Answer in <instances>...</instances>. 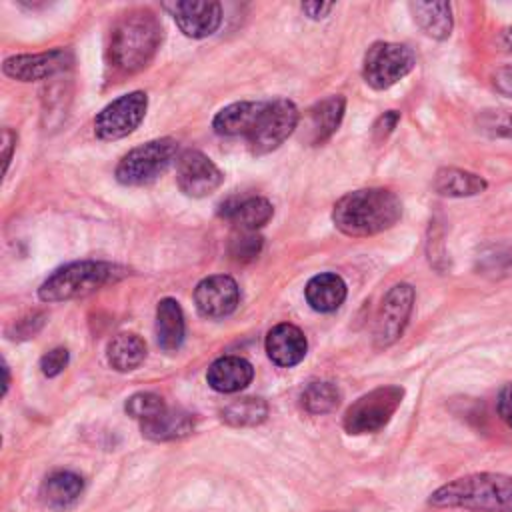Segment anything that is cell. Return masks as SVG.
Masks as SVG:
<instances>
[{
	"label": "cell",
	"instance_id": "30bf717a",
	"mask_svg": "<svg viewBox=\"0 0 512 512\" xmlns=\"http://www.w3.org/2000/svg\"><path fill=\"white\" fill-rule=\"evenodd\" d=\"M414 306V288L406 282L396 284L384 296L374 324V346L378 350L392 346L404 332Z\"/></svg>",
	"mask_w": 512,
	"mask_h": 512
},
{
	"label": "cell",
	"instance_id": "277c9868",
	"mask_svg": "<svg viewBox=\"0 0 512 512\" xmlns=\"http://www.w3.org/2000/svg\"><path fill=\"white\" fill-rule=\"evenodd\" d=\"M126 274V268L110 262L82 260L70 262L54 270L38 288V298L42 302H62L72 298H82L98 288L116 282Z\"/></svg>",
	"mask_w": 512,
	"mask_h": 512
},
{
	"label": "cell",
	"instance_id": "52a82bcc",
	"mask_svg": "<svg viewBox=\"0 0 512 512\" xmlns=\"http://www.w3.org/2000/svg\"><path fill=\"white\" fill-rule=\"evenodd\" d=\"M298 122L300 112L292 100H264V108L258 114L252 132L246 136L250 152L262 156L276 150L296 130Z\"/></svg>",
	"mask_w": 512,
	"mask_h": 512
},
{
	"label": "cell",
	"instance_id": "5b68a950",
	"mask_svg": "<svg viewBox=\"0 0 512 512\" xmlns=\"http://www.w3.org/2000/svg\"><path fill=\"white\" fill-rule=\"evenodd\" d=\"M178 152L172 138H156L132 148L116 166V180L124 186H144L168 170Z\"/></svg>",
	"mask_w": 512,
	"mask_h": 512
},
{
	"label": "cell",
	"instance_id": "2e32d148",
	"mask_svg": "<svg viewBox=\"0 0 512 512\" xmlns=\"http://www.w3.org/2000/svg\"><path fill=\"white\" fill-rule=\"evenodd\" d=\"M266 354L268 358L282 366V368H292L298 362L304 360L306 350H308V342L304 332L288 322L276 324L268 336H266Z\"/></svg>",
	"mask_w": 512,
	"mask_h": 512
},
{
	"label": "cell",
	"instance_id": "74e56055",
	"mask_svg": "<svg viewBox=\"0 0 512 512\" xmlns=\"http://www.w3.org/2000/svg\"><path fill=\"white\" fill-rule=\"evenodd\" d=\"M300 8H302L304 14L318 20V18H324L334 8V4H330V2H304Z\"/></svg>",
	"mask_w": 512,
	"mask_h": 512
},
{
	"label": "cell",
	"instance_id": "7c38bea8",
	"mask_svg": "<svg viewBox=\"0 0 512 512\" xmlns=\"http://www.w3.org/2000/svg\"><path fill=\"white\" fill-rule=\"evenodd\" d=\"M72 64L70 50L56 48L48 52L38 54H18L8 56L2 64V70L6 76L20 80V82H34V80H46L52 78Z\"/></svg>",
	"mask_w": 512,
	"mask_h": 512
},
{
	"label": "cell",
	"instance_id": "8992f818",
	"mask_svg": "<svg viewBox=\"0 0 512 512\" xmlns=\"http://www.w3.org/2000/svg\"><path fill=\"white\" fill-rule=\"evenodd\" d=\"M404 398V388L396 384L380 386L360 396L344 414V430L348 434H372L384 428Z\"/></svg>",
	"mask_w": 512,
	"mask_h": 512
},
{
	"label": "cell",
	"instance_id": "4316f807",
	"mask_svg": "<svg viewBox=\"0 0 512 512\" xmlns=\"http://www.w3.org/2000/svg\"><path fill=\"white\" fill-rule=\"evenodd\" d=\"M478 270L490 278L512 276V240L490 242L478 250Z\"/></svg>",
	"mask_w": 512,
	"mask_h": 512
},
{
	"label": "cell",
	"instance_id": "f546056e",
	"mask_svg": "<svg viewBox=\"0 0 512 512\" xmlns=\"http://www.w3.org/2000/svg\"><path fill=\"white\" fill-rule=\"evenodd\" d=\"M166 408L168 406L164 404L162 396H158L154 392H136L124 404V410L128 412V416H132V418H136L140 422L158 416Z\"/></svg>",
	"mask_w": 512,
	"mask_h": 512
},
{
	"label": "cell",
	"instance_id": "f35d334b",
	"mask_svg": "<svg viewBox=\"0 0 512 512\" xmlns=\"http://www.w3.org/2000/svg\"><path fill=\"white\" fill-rule=\"evenodd\" d=\"M498 44H500L506 52H512V26L504 28V30L498 34Z\"/></svg>",
	"mask_w": 512,
	"mask_h": 512
},
{
	"label": "cell",
	"instance_id": "836d02e7",
	"mask_svg": "<svg viewBox=\"0 0 512 512\" xmlns=\"http://www.w3.org/2000/svg\"><path fill=\"white\" fill-rule=\"evenodd\" d=\"M398 120H400V112H396V110H388V112H384L382 116H378V120H376L374 126H372V136H374V140H376V142L384 140V138L396 128Z\"/></svg>",
	"mask_w": 512,
	"mask_h": 512
},
{
	"label": "cell",
	"instance_id": "ac0fdd59",
	"mask_svg": "<svg viewBox=\"0 0 512 512\" xmlns=\"http://www.w3.org/2000/svg\"><path fill=\"white\" fill-rule=\"evenodd\" d=\"M252 376H254V368L246 358L222 356L210 364L206 380L212 390L222 394H232L246 388L252 382Z\"/></svg>",
	"mask_w": 512,
	"mask_h": 512
},
{
	"label": "cell",
	"instance_id": "9a60e30c",
	"mask_svg": "<svg viewBox=\"0 0 512 512\" xmlns=\"http://www.w3.org/2000/svg\"><path fill=\"white\" fill-rule=\"evenodd\" d=\"M344 110H346V100L342 94L328 96L316 102L314 106H310L304 118V128H306L304 138L308 140V144L312 146L324 144L338 130L344 118Z\"/></svg>",
	"mask_w": 512,
	"mask_h": 512
},
{
	"label": "cell",
	"instance_id": "3957f363",
	"mask_svg": "<svg viewBox=\"0 0 512 512\" xmlns=\"http://www.w3.org/2000/svg\"><path fill=\"white\" fill-rule=\"evenodd\" d=\"M162 40V26L150 10H130L120 16L110 34V62L122 74L142 70L156 54Z\"/></svg>",
	"mask_w": 512,
	"mask_h": 512
},
{
	"label": "cell",
	"instance_id": "cb8c5ba5",
	"mask_svg": "<svg viewBox=\"0 0 512 512\" xmlns=\"http://www.w3.org/2000/svg\"><path fill=\"white\" fill-rule=\"evenodd\" d=\"M414 22L434 40H446L452 34L450 2H410Z\"/></svg>",
	"mask_w": 512,
	"mask_h": 512
},
{
	"label": "cell",
	"instance_id": "7402d4cb",
	"mask_svg": "<svg viewBox=\"0 0 512 512\" xmlns=\"http://www.w3.org/2000/svg\"><path fill=\"white\" fill-rule=\"evenodd\" d=\"M432 188L436 194L446 198H468L482 194L488 188V182L482 176L462 168H440L434 174Z\"/></svg>",
	"mask_w": 512,
	"mask_h": 512
},
{
	"label": "cell",
	"instance_id": "ab89813d",
	"mask_svg": "<svg viewBox=\"0 0 512 512\" xmlns=\"http://www.w3.org/2000/svg\"><path fill=\"white\" fill-rule=\"evenodd\" d=\"M2 372H4V384H2V394H6L8 386H10V372H8V364L2 360Z\"/></svg>",
	"mask_w": 512,
	"mask_h": 512
},
{
	"label": "cell",
	"instance_id": "7a4b0ae2",
	"mask_svg": "<svg viewBox=\"0 0 512 512\" xmlns=\"http://www.w3.org/2000/svg\"><path fill=\"white\" fill-rule=\"evenodd\" d=\"M428 504L472 512H512V476L498 472L466 474L436 488Z\"/></svg>",
	"mask_w": 512,
	"mask_h": 512
},
{
	"label": "cell",
	"instance_id": "9c48e42d",
	"mask_svg": "<svg viewBox=\"0 0 512 512\" xmlns=\"http://www.w3.org/2000/svg\"><path fill=\"white\" fill-rule=\"evenodd\" d=\"M146 108H148V96L140 90L128 92L112 100L108 106H104L98 112L94 120L96 136L102 140H118L132 134L144 120Z\"/></svg>",
	"mask_w": 512,
	"mask_h": 512
},
{
	"label": "cell",
	"instance_id": "1f68e13d",
	"mask_svg": "<svg viewBox=\"0 0 512 512\" xmlns=\"http://www.w3.org/2000/svg\"><path fill=\"white\" fill-rule=\"evenodd\" d=\"M262 250V236H258L256 232H246V230H238L228 244V252L234 260L238 262H248L252 258H256Z\"/></svg>",
	"mask_w": 512,
	"mask_h": 512
},
{
	"label": "cell",
	"instance_id": "8fae6325",
	"mask_svg": "<svg viewBox=\"0 0 512 512\" xmlns=\"http://www.w3.org/2000/svg\"><path fill=\"white\" fill-rule=\"evenodd\" d=\"M222 180L224 174L220 172V168L200 150H186L178 156L176 182L186 196H210L216 188H220Z\"/></svg>",
	"mask_w": 512,
	"mask_h": 512
},
{
	"label": "cell",
	"instance_id": "484cf974",
	"mask_svg": "<svg viewBox=\"0 0 512 512\" xmlns=\"http://www.w3.org/2000/svg\"><path fill=\"white\" fill-rule=\"evenodd\" d=\"M82 488H84V482L78 474L68 470H58L42 482L40 496L48 506L64 508V506H70L80 496Z\"/></svg>",
	"mask_w": 512,
	"mask_h": 512
},
{
	"label": "cell",
	"instance_id": "44dd1931",
	"mask_svg": "<svg viewBox=\"0 0 512 512\" xmlns=\"http://www.w3.org/2000/svg\"><path fill=\"white\" fill-rule=\"evenodd\" d=\"M140 430L146 438L156 442L176 440L194 430V416L180 408H166L158 416L140 422Z\"/></svg>",
	"mask_w": 512,
	"mask_h": 512
},
{
	"label": "cell",
	"instance_id": "5bb4252c",
	"mask_svg": "<svg viewBox=\"0 0 512 512\" xmlns=\"http://www.w3.org/2000/svg\"><path fill=\"white\" fill-rule=\"evenodd\" d=\"M240 290L232 276L216 274L198 282L194 290V304L206 318H224L236 310Z\"/></svg>",
	"mask_w": 512,
	"mask_h": 512
},
{
	"label": "cell",
	"instance_id": "d590c367",
	"mask_svg": "<svg viewBox=\"0 0 512 512\" xmlns=\"http://www.w3.org/2000/svg\"><path fill=\"white\" fill-rule=\"evenodd\" d=\"M492 86L496 88V92H500L502 96L512 98V64L500 66L492 72Z\"/></svg>",
	"mask_w": 512,
	"mask_h": 512
},
{
	"label": "cell",
	"instance_id": "d4e9b609",
	"mask_svg": "<svg viewBox=\"0 0 512 512\" xmlns=\"http://www.w3.org/2000/svg\"><path fill=\"white\" fill-rule=\"evenodd\" d=\"M146 358V344L134 332L116 334L106 348L108 364L118 372H130L138 368Z\"/></svg>",
	"mask_w": 512,
	"mask_h": 512
},
{
	"label": "cell",
	"instance_id": "8d00e7d4",
	"mask_svg": "<svg viewBox=\"0 0 512 512\" xmlns=\"http://www.w3.org/2000/svg\"><path fill=\"white\" fill-rule=\"evenodd\" d=\"M16 146V134L10 128L2 130V160H4V174L8 172L10 160H12V150Z\"/></svg>",
	"mask_w": 512,
	"mask_h": 512
},
{
	"label": "cell",
	"instance_id": "4fadbf2b",
	"mask_svg": "<svg viewBox=\"0 0 512 512\" xmlns=\"http://www.w3.org/2000/svg\"><path fill=\"white\" fill-rule=\"evenodd\" d=\"M164 8L190 38H206L214 34L222 22V6L212 0H178L164 4Z\"/></svg>",
	"mask_w": 512,
	"mask_h": 512
},
{
	"label": "cell",
	"instance_id": "d6986e66",
	"mask_svg": "<svg viewBox=\"0 0 512 512\" xmlns=\"http://www.w3.org/2000/svg\"><path fill=\"white\" fill-rule=\"evenodd\" d=\"M264 108V100H242L216 112L212 128L220 136H248Z\"/></svg>",
	"mask_w": 512,
	"mask_h": 512
},
{
	"label": "cell",
	"instance_id": "e0dca14e",
	"mask_svg": "<svg viewBox=\"0 0 512 512\" xmlns=\"http://www.w3.org/2000/svg\"><path fill=\"white\" fill-rule=\"evenodd\" d=\"M274 214L272 204L262 196H242L230 198L220 206V216L230 220L238 230L256 232Z\"/></svg>",
	"mask_w": 512,
	"mask_h": 512
},
{
	"label": "cell",
	"instance_id": "603a6c76",
	"mask_svg": "<svg viewBox=\"0 0 512 512\" xmlns=\"http://www.w3.org/2000/svg\"><path fill=\"white\" fill-rule=\"evenodd\" d=\"M156 340L166 352H176L184 342V314L174 298H162L156 306Z\"/></svg>",
	"mask_w": 512,
	"mask_h": 512
},
{
	"label": "cell",
	"instance_id": "ffe728a7",
	"mask_svg": "<svg viewBox=\"0 0 512 512\" xmlns=\"http://www.w3.org/2000/svg\"><path fill=\"white\" fill-rule=\"evenodd\" d=\"M306 302L316 312H334L346 300V284L334 272H322L308 280L306 288Z\"/></svg>",
	"mask_w": 512,
	"mask_h": 512
},
{
	"label": "cell",
	"instance_id": "e575fe53",
	"mask_svg": "<svg viewBox=\"0 0 512 512\" xmlns=\"http://www.w3.org/2000/svg\"><path fill=\"white\" fill-rule=\"evenodd\" d=\"M496 408H498V416L502 418V422H504L508 428H512V382L504 384L502 390L498 392Z\"/></svg>",
	"mask_w": 512,
	"mask_h": 512
},
{
	"label": "cell",
	"instance_id": "ba28073f",
	"mask_svg": "<svg viewBox=\"0 0 512 512\" xmlns=\"http://www.w3.org/2000/svg\"><path fill=\"white\" fill-rule=\"evenodd\" d=\"M416 66L412 48L398 42H374L362 60V78L374 90H386Z\"/></svg>",
	"mask_w": 512,
	"mask_h": 512
},
{
	"label": "cell",
	"instance_id": "d6a6232c",
	"mask_svg": "<svg viewBox=\"0 0 512 512\" xmlns=\"http://www.w3.org/2000/svg\"><path fill=\"white\" fill-rule=\"evenodd\" d=\"M66 366H68V350L66 348H54L40 358V370L48 378L58 376Z\"/></svg>",
	"mask_w": 512,
	"mask_h": 512
},
{
	"label": "cell",
	"instance_id": "6da1fadb",
	"mask_svg": "<svg viewBox=\"0 0 512 512\" xmlns=\"http://www.w3.org/2000/svg\"><path fill=\"white\" fill-rule=\"evenodd\" d=\"M402 216L400 198L388 188H360L344 194L332 208L334 226L352 238H366L392 228Z\"/></svg>",
	"mask_w": 512,
	"mask_h": 512
},
{
	"label": "cell",
	"instance_id": "83f0119b",
	"mask_svg": "<svg viewBox=\"0 0 512 512\" xmlns=\"http://www.w3.org/2000/svg\"><path fill=\"white\" fill-rule=\"evenodd\" d=\"M222 420L230 426H256L266 420L268 404L262 398L246 396L228 402L222 408Z\"/></svg>",
	"mask_w": 512,
	"mask_h": 512
},
{
	"label": "cell",
	"instance_id": "4dcf8cb0",
	"mask_svg": "<svg viewBox=\"0 0 512 512\" xmlns=\"http://www.w3.org/2000/svg\"><path fill=\"white\" fill-rule=\"evenodd\" d=\"M478 128L488 136L512 140V112L510 110H484L478 116Z\"/></svg>",
	"mask_w": 512,
	"mask_h": 512
},
{
	"label": "cell",
	"instance_id": "f1b7e54d",
	"mask_svg": "<svg viewBox=\"0 0 512 512\" xmlns=\"http://www.w3.org/2000/svg\"><path fill=\"white\" fill-rule=\"evenodd\" d=\"M340 398H342V394H340L338 386L332 382H326V380L310 382L300 396L304 410L310 414L332 412L340 404Z\"/></svg>",
	"mask_w": 512,
	"mask_h": 512
}]
</instances>
